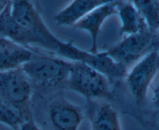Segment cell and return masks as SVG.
<instances>
[{
  "label": "cell",
  "instance_id": "6da1fadb",
  "mask_svg": "<svg viewBox=\"0 0 159 130\" xmlns=\"http://www.w3.org/2000/svg\"><path fill=\"white\" fill-rule=\"evenodd\" d=\"M71 61L36 51L30 60L21 67L32 85L43 88L66 86Z\"/></svg>",
  "mask_w": 159,
  "mask_h": 130
},
{
  "label": "cell",
  "instance_id": "7a4b0ae2",
  "mask_svg": "<svg viewBox=\"0 0 159 130\" xmlns=\"http://www.w3.org/2000/svg\"><path fill=\"white\" fill-rule=\"evenodd\" d=\"M66 86L88 101H96L111 97L110 81L90 65L71 62Z\"/></svg>",
  "mask_w": 159,
  "mask_h": 130
},
{
  "label": "cell",
  "instance_id": "3957f363",
  "mask_svg": "<svg viewBox=\"0 0 159 130\" xmlns=\"http://www.w3.org/2000/svg\"><path fill=\"white\" fill-rule=\"evenodd\" d=\"M10 12L17 23L35 36L37 48L52 51L57 47L59 38L47 26L32 0H10Z\"/></svg>",
  "mask_w": 159,
  "mask_h": 130
},
{
  "label": "cell",
  "instance_id": "277c9868",
  "mask_svg": "<svg viewBox=\"0 0 159 130\" xmlns=\"http://www.w3.org/2000/svg\"><path fill=\"white\" fill-rule=\"evenodd\" d=\"M159 48V37L157 33L146 31L124 36L106 53L127 70L153 50Z\"/></svg>",
  "mask_w": 159,
  "mask_h": 130
},
{
  "label": "cell",
  "instance_id": "5b68a950",
  "mask_svg": "<svg viewBox=\"0 0 159 130\" xmlns=\"http://www.w3.org/2000/svg\"><path fill=\"white\" fill-rule=\"evenodd\" d=\"M159 73V48L153 50L127 70V87L138 105L146 102L148 92Z\"/></svg>",
  "mask_w": 159,
  "mask_h": 130
},
{
  "label": "cell",
  "instance_id": "8992f818",
  "mask_svg": "<svg viewBox=\"0 0 159 130\" xmlns=\"http://www.w3.org/2000/svg\"><path fill=\"white\" fill-rule=\"evenodd\" d=\"M33 85L21 68L0 73V97L22 112L30 115Z\"/></svg>",
  "mask_w": 159,
  "mask_h": 130
},
{
  "label": "cell",
  "instance_id": "52a82bcc",
  "mask_svg": "<svg viewBox=\"0 0 159 130\" xmlns=\"http://www.w3.org/2000/svg\"><path fill=\"white\" fill-rule=\"evenodd\" d=\"M84 117L82 108L64 97L54 98L48 105V123L52 130H79Z\"/></svg>",
  "mask_w": 159,
  "mask_h": 130
},
{
  "label": "cell",
  "instance_id": "ba28073f",
  "mask_svg": "<svg viewBox=\"0 0 159 130\" xmlns=\"http://www.w3.org/2000/svg\"><path fill=\"white\" fill-rule=\"evenodd\" d=\"M120 0H113L104 3L92 10L77 22L72 28L88 33L91 38L89 51L92 53H97L98 37L101 29L107 19L116 15L117 7Z\"/></svg>",
  "mask_w": 159,
  "mask_h": 130
},
{
  "label": "cell",
  "instance_id": "9c48e42d",
  "mask_svg": "<svg viewBox=\"0 0 159 130\" xmlns=\"http://www.w3.org/2000/svg\"><path fill=\"white\" fill-rule=\"evenodd\" d=\"M35 52L34 49L0 36V73L21 68Z\"/></svg>",
  "mask_w": 159,
  "mask_h": 130
},
{
  "label": "cell",
  "instance_id": "30bf717a",
  "mask_svg": "<svg viewBox=\"0 0 159 130\" xmlns=\"http://www.w3.org/2000/svg\"><path fill=\"white\" fill-rule=\"evenodd\" d=\"M0 36L26 48H37V41L30 31L17 23L10 12V2L0 13Z\"/></svg>",
  "mask_w": 159,
  "mask_h": 130
},
{
  "label": "cell",
  "instance_id": "8fae6325",
  "mask_svg": "<svg viewBox=\"0 0 159 130\" xmlns=\"http://www.w3.org/2000/svg\"><path fill=\"white\" fill-rule=\"evenodd\" d=\"M107 2H109L103 0H71L54 16V21L58 26L72 27L86 14Z\"/></svg>",
  "mask_w": 159,
  "mask_h": 130
},
{
  "label": "cell",
  "instance_id": "7c38bea8",
  "mask_svg": "<svg viewBox=\"0 0 159 130\" xmlns=\"http://www.w3.org/2000/svg\"><path fill=\"white\" fill-rule=\"evenodd\" d=\"M116 15L120 23V34L122 37L149 31L142 17L130 1L120 0Z\"/></svg>",
  "mask_w": 159,
  "mask_h": 130
},
{
  "label": "cell",
  "instance_id": "4fadbf2b",
  "mask_svg": "<svg viewBox=\"0 0 159 130\" xmlns=\"http://www.w3.org/2000/svg\"><path fill=\"white\" fill-rule=\"evenodd\" d=\"M89 112L92 130H122L117 111L107 102L96 103Z\"/></svg>",
  "mask_w": 159,
  "mask_h": 130
},
{
  "label": "cell",
  "instance_id": "5bb4252c",
  "mask_svg": "<svg viewBox=\"0 0 159 130\" xmlns=\"http://www.w3.org/2000/svg\"><path fill=\"white\" fill-rule=\"evenodd\" d=\"M142 17L150 31L156 33L159 29L158 0H130Z\"/></svg>",
  "mask_w": 159,
  "mask_h": 130
},
{
  "label": "cell",
  "instance_id": "9a60e30c",
  "mask_svg": "<svg viewBox=\"0 0 159 130\" xmlns=\"http://www.w3.org/2000/svg\"><path fill=\"white\" fill-rule=\"evenodd\" d=\"M26 120L27 118L20 111L0 97V125L14 130H20V126Z\"/></svg>",
  "mask_w": 159,
  "mask_h": 130
},
{
  "label": "cell",
  "instance_id": "2e32d148",
  "mask_svg": "<svg viewBox=\"0 0 159 130\" xmlns=\"http://www.w3.org/2000/svg\"><path fill=\"white\" fill-rule=\"evenodd\" d=\"M151 98V102H152L153 108L155 110V115H156L157 120L159 124V76L155 78V81L152 84L150 90L148 92V98Z\"/></svg>",
  "mask_w": 159,
  "mask_h": 130
},
{
  "label": "cell",
  "instance_id": "e0dca14e",
  "mask_svg": "<svg viewBox=\"0 0 159 130\" xmlns=\"http://www.w3.org/2000/svg\"><path fill=\"white\" fill-rule=\"evenodd\" d=\"M20 130H42L34 122L33 118H30L26 121L23 123V124L20 126Z\"/></svg>",
  "mask_w": 159,
  "mask_h": 130
},
{
  "label": "cell",
  "instance_id": "ac0fdd59",
  "mask_svg": "<svg viewBox=\"0 0 159 130\" xmlns=\"http://www.w3.org/2000/svg\"><path fill=\"white\" fill-rule=\"evenodd\" d=\"M10 2V0H0V13L3 11V9L8 6Z\"/></svg>",
  "mask_w": 159,
  "mask_h": 130
},
{
  "label": "cell",
  "instance_id": "d6986e66",
  "mask_svg": "<svg viewBox=\"0 0 159 130\" xmlns=\"http://www.w3.org/2000/svg\"><path fill=\"white\" fill-rule=\"evenodd\" d=\"M157 34H158V37H159V29L158 30V31H157Z\"/></svg>",
  "mask_w": 159,
  "mask_h": 130
},
{
  "label": "cell",
  "instance_id": "ffe728a7",
  "mask_svg": "<svg viewBox=\"0 0 159 130\" xmlns=\"http://www.w3.org/2000/svg\"><path fill=\"white\" fill-rule=\"evenodd\" d=\"M103 1H107V2H110V1H113V0H103Z\"/></svg>",
  "mask_w": 159,
  "mask_h": 130
},
{
  "label": "cell",
  "instance_id": "44dd1931",
  "mask_svg": "<svg viewBox=\"0 0 159 130\" xmlns=\"http://www.w3.org/2000/svg\"><path fill=\"white\" fill-rule=\"evenodd\" d=\"M7 130H14V129H10V128L7 127Z\"/></svg>",
  "mask_w": 159,
  "mask_h": 130
},
{
  "label": "cell",
  "instance_id": "7402d4cb",
  "mask_svg": "<svg viewBox=\"0 0 159 130\" xmlns=\"http://www.w3.org/2000/svg\"><path fill=\"white\" fill-rule=\"evenodd\" d=\"M158 1H159V0H158Z\"/></svg>",
  "mask_w": 159,
  "mask_h": 130
}]
</instances>
